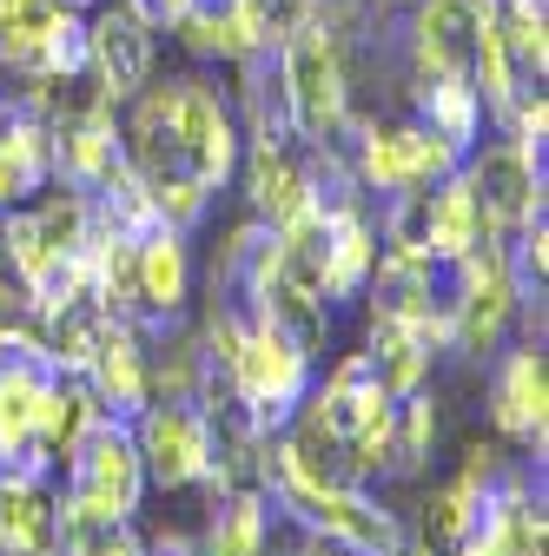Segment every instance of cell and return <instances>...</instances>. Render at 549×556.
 Masks as SVG:
<instances>
[{"instance_id": "1", "label": "cell", "mask_w": 549, "mask_h": 556, "mask_svg": "<svg viewBox=\"0 0 549 556\" xmlns=\"http://www.w3.org/2000/svg\"><path fill=\"white\" fill-rule=\"evenodd\" d=\"M279 87H285V113L311 147H331L352 119V60H345V34L311 21L292 40H279Z\"/></svg>"}, {"instance_id": "2", "label": "cell", "mask_w": 549, "mask_h": 556, "mask_svg": "<svg viewBox=\"0 0 549 556\" xmlns=\"http://www.w3.org/2000/svg\"><path fill=\"white\" fill-rule=\"evenodd\" d=\"M66 470H74V483H66V510L74 517L126 523L140 510V444H132V431L100 417V425L66 451Z\"/></svg>"}, {"instance_id": "3", "label": "cell", "mask_w": 549, "mask_h": 556, "mask_svg": "<svg viewBox=\"0 0 549 556\" xmlns=\"http://www.w3.org/2000/svg\"><path fill=\"white\" fill-rule=\"evenodd\" d=\"M457 147L437 139L431 126H365V153H358V173L378 186V192H418V186H437L457 173Z\"/></svg>"}, {"instance_id": "4", "label": "cell", "mask_w": 549, "mask_h": 556, "mask_svg": "<svg viewBox=\"0 0 549 556\" xmlns=\"http://www.w3.org/2000/svg\"><path fill=\"white\" fill-rule=\"evenodd\" d=\"M484 226H529L542 213V153H523L516 139L510 147H484L463 173Z\"/></svg>"}, {"instance_id": "5", "label": "cell", "mask_w": 549, "mask_h": 556, "mask_svg": "<svg viewBox=\"0 0 549 556\" xmlns=\"http://www.w3.org/2000/svg\"><path fill=\"white\" fill-rule=\"evenodd\" d=\"M140 457H146V470L166 483V491H186V483H199L205 477V444H213V425L192 410V404H153L146 417H140Z\"/></svg>"}, {"instance_id": "6", "label": "cell", "mask_w": 549, "mask_h": 556, "mask_svg": "<svg viewBox=\"0 0 549 556\" xmlns=\"http://www.w3.org/2000/svg\"><path fill=\"white\" fill-rule=\"evenodd\" d=\"M87 53H93L100 93L106 100H132L146 87V74H153V27L132 14L126 0H113V8H100V21L87 34Z\"/></svg>"}, {"instance_id": "7", "label": "cell", "mask_w": 549, "mask_h": 556, "mask_svg": "<svg viewBox=\"0 0 549 556\" xmlns=\"http://www.w3.org/2000/svg\"><path fill=\"white\" fill-rule=\"evenodd\" d=\"M245 186H252V213L265 226H285V219L305 213V205H318V186L292 160L285 139H252V173H245Z\"/></svg>"}, {"instance_id": "8", "label": "cell", "mask_w": 549, "mask_h": 556, "mask_svg": "<svg viewBox=\"0 0 549 556\" xmlns=\"http://www.w3.org/2000/svg\"><path fill=\"white\" fill-rule=\"evenodd\" d=\"M549 378H542V352H510L497 365L490 404H497V425L523 444H542V417H549Z\"/></svg>"}, {"instance_id": "9", "label": "cell", "mask_w": 549, "mask_h": 556, "mask_svg": "<svg viewBox=\"0 0 549 556\" xmlns=\"http://www.w3.org/2000/svg\"><path fill=\"white\" fill-rule=\"evenodd\" d=\"M0 543L14 556H60V510L34 477H0Z\"/></svg>"}, {"instance_id": "10", "label": "cell", "mask_w": 549, "mask_h": 556, "mask_svg": "<svg viewBox=\"0 0 549 556\" xmlns=\"http://www.w3.org/2000/svg\"><path fill=\"white\" fill-rule=\"evenodd\" d=\"M100 425V397H93V384H66V378H53L47 384V397H40V410H34V438L53 451V457H66L87 431Z\"/></svg>"}, {"instance_id": "11", "label": "cell", "mask_w": 549, "mask_h": 556, "mask_svg": "<svg viewBox=\"0 0 549 556\" xmlns=\"http://www.w3.org/2000/svg\"><path fill=\"white\" fill-rule=\"evenodd\" d=\"M205 556H265V510H258V497H252V491H239V497H226V504H219Z\"/></svg>"}, {"instance_id": "12", "label": "cell", "mask_w": 549, "mask_h": 556, "mask_svg": "<svg viewBox=\"0 0 549 556\" xmlns=\"http://www.w3.org/2000/svg\"><path fill=\"white\" fill-rule=\"evenodd\" d=\"M14 192H27V179H21V166H14V153H8V139H0V205H8Z\"/></svg>"}, {"instance_id": "13", "label": "cell", "mask_w": 549, "mask_h": 556, "mask_svg": "<svg viewBox=\"0 0 549 556\" xmlns=\"http://www.w3.org/2000/svg\"><path fill=\"white\" fill-rule=\"evenodd\" d=\"M153 556H192V543L186 536H166V543H153Z\"/></svg>"}, {"instance_id": "14", "label": "cell", "mask_w": 549, "mask_h": 556, "mask_svg": "<svg viewBox=\"0 0 549 556\" xmlns=\"http://www.w3.org/2000/svg\"><path fill=\"white\" fill-rule=\"evenodd\" d=\"M503 8H516V14H542V0H503Z\"/></svg>"}, {"instance_id": "15", "label": "cell", "mask_w": 549, "mask_h": 556, "mask_svg": "<svg viewBox=\"0 0 549 556\" xmlns=\"http://www.w3.org/2000/svg\"><path fill=\"white\" fill-rule=\"evenodd\" d=\"M60 8H100V0H60Z\"/></svg>"}]
</instances>
